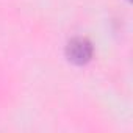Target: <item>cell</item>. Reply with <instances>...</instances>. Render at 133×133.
Masks as SVG:
<instances>
[{"instance_id": "6da1fadb", "label": "cell", "mask_w": 133, "mask_h": 133, "mask_svg": "<svg viewBox=\"0 0 133 133\" xmlns=\"http://www.w3.org/2000/svg\"><path fill=\"white\" fill-rule=\"evenodd\" d=\"M92 44L86 38H74L66 47V55L74 64H86L92 58Z\"/></svg>"}]
</instances>
